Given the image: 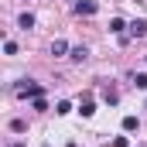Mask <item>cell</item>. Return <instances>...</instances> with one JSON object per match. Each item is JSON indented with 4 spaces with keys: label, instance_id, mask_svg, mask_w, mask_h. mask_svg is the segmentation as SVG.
<instances>
[{
    "label": "cell",
    "instance_id": "obj_1",
    "mask_svg": "<svg viewBox=\"0 0 147 147\" xmlns=\"http://www.w3.org/2000/svg\"><path fill=\"white\" fill-rule=\"evenodd\" d=\"M96 10H99L96 0H79V3H75V14H79V17H92Z\"/></svg>",
    "mask_w": 147,
    "mask_h": 147
},
{
    "label": "cell",
    "instance_id": "obj_2",
    "mask_svg": "<svg viewBox=\"0 0 147 147\" xmlns=\"http://www.w3.org/2000/svg\"><path fill=\"white\" fill-rule=\"evenodd\" d=\"M48 51H51V55H55V58H62V55H69V51H72V48H69V41H65V38H55V41H51V48H48Z\"/></svg>",
    "mask_w": 147,
    "mask_h": 147
},
{
    "label": "cell",
    "instance_id": "obj_3",
    "mask_svg": "<svg viewBox=\"0 0 147 147\" xmlns=\"http://www.w3.org/2000/svg\"><path fill=\"white\" fill-rule=\"evenodd\" d=\"M69 58H72L75 65H82V62H86V58H89V48H86V45H75L72 51H69Z\"/></svg>",
    "mask_w": 147,
    "mask_h": 147
},
{
    "label": "cell",
    "instance_id": "obj_4",
    "mask_svg": "<svg viewBox=\"0 0 147 147\" xmlns=\"http://www.w3.org/2000/svg\"><path fill=\"white\" fill-rule=\"evenodd\" d=\"M79 113H82L86 120H89V116L96 113V103H92V96H82V103H79Z\"/></svg>",
    "mask_w": 147,
    "mask_h": 147
},
{
    "label": "cell",
    "instance_id": "obj_5",
    "mask_svg": "<svg viewBox=\"0 0 147 147\" xmlns=\"http://www.w3.org/2000/svg\"><path fill=\"white\" fill-rule=\"evenodd\" d=\"M130 38H147V21H140V17H137V21L130 24Z\"/></svg>",
    "mask_w": 147,
    "mask_h": 147
},
{
    "label": "cell",
    "instance_id": "obj_6",
    "mask_svg": "<svg viewBox=\"0 0 147 147\" xmlns=\"http://www.w3.org/2000/svg\"><path fill=\"white\" fill-rule=\"evenodd\" d=\"M17 28H24V31H31V28H34V14H31V10H24V14L17 17Z\"/></svg>",
    "mask_w": 147,
    "mask_h": 147
},
{
    "label": "cell",
    "instance_id": "obj_7",
    "mask_svg": "<svg viewBox=\"0 0 147 147\" xmlns=\"http://www.w3.org/2000/svg\"><path fill=\"white\" fill-rule=\"evenodd\" d=\"M127 28H130V24H127L123 17H113V21H110V31H113V34H123Z\"/></svg>",
    "mask_w": 147,
    "mask_h": 147
},
{
    "label": "cell",
    "instance_id": "obj_8",
    "mask_svg": "<svg viewBox=\"0 0 147 147\" xmlns=\"http://www.w3.org/2000/svg\"><path fill=\"white\" fill-rule=\"evenodd\" d=\"M123 130H127V134L140 130V120H137V116H123Z\"/></svg>",
    "mask_w": 147,
    "mask_h": 147
},
{
    "label": "cell",
    "instance_id": "obj_9",
    "mask_svg": "<svg viewBox=\"0 0 147 147\" xmlns=\"http://www.w3.org/2000/svg\"><path fill=\"white\" fill-rule=\"evenodd\" d=\"M103 99H106L110 106H116V103H120V92H116V89H110V86H106V89H103Z\"/></svg>",
    "mask_w": 147,
    "mask_h": 147
},
{
    "label": "cell",
    "instance_id": "obj_10",
    "mask_svg": "<svg viewBox=\"0 0 147 147\" xmlns=\"http://www.w3.org/2000/svg\"><path fill=\"white\" fill-rule=\"evenodd\" d=\"M31 110H38V113H45V110H48V103H45V96H38V99H31Z\"/></svg>",
    "mask_w": 147,
    "mask_h": 147
},
{
    "label": "cell",
    "instance_id": "obj_11",
    "mask_svg": "<svg viewBox=\"0 0 147 147\" xmlns=\"http://www.w3.org/2000/svg\"><path fill=\"white\" fill-rule=\"evenodd\" d=\"M55 113H58V116H65V113H72V103H69V99H62V103L55 106Z\"/></svg>",
    "mask_w": 147,
    "mask_h": 147
},
{
    "label": "cell",
    "instance_id": "obj_12",
    "mask_svg": "<svg viewBox=\"0 0 147 147\" xmlns=\"http://www.w3.org/2000/svg\"><path fill=\"white\" fill-rule=\"evenodd\" d=\"M134 86H137V89H147V72H137V75H134Z\"/></svg>",
    "mask_w": 147,
    "mask_h": 147
},
{
    "label": "cell",
    "instance_id": "obj_13",
    "mask_svg": "<svg viewBox=\"0 0 147 147\" xmlns=\"http://www.w3.org/2000/svg\"><path fill=\"white\" fill-rule=\"evenodd\" d=\"M10 130H14V134H24L28 123H24V120H10Z\"/></svg>",
    "mask_w": 147,
    "mask_h": 147
},
{
    "label": "cell",
    "instance_id": "obj_14",
    "mask_svg": "<svg viewBox=\"0 0 147 147\" xmlns=\"http://www.w3.org/2000/svg\"><path fill=\"white\" fill-rule=\"evenodd\" d=\"M113 147H130V140L127 137H113Z\"/></svg>",
    "mask_w": 147,
    "mask_h": 147
},
{
    "label": "cell",
    "instance_id": "obj_15",
    "mask_svg": "<svg viewBox=\"0 0 147 147\" xmlns=\"http://www.w3.org/2000/svg\"><path fill=\"white\" fill-rule=\"evenodd\" d=\"M134 3H147V0H134Z\"/></svg>",
    "mask_w": 147,
    "mask_h": 147
},
{
    "label": "cell",
    "instance_id": "obj_16",
    "mask_svg": "<svg viewBox=\"0 0 147 147\" xmlns=\"http://www.w3.org/2000/svg\"><path fill=\"white\" fill-rule=\"evenodd\" d=\"M10 147H24V144H10Z\"/></svg>",
    "mask_w": 147,
    "mask_h": 147
}]
</instances>
